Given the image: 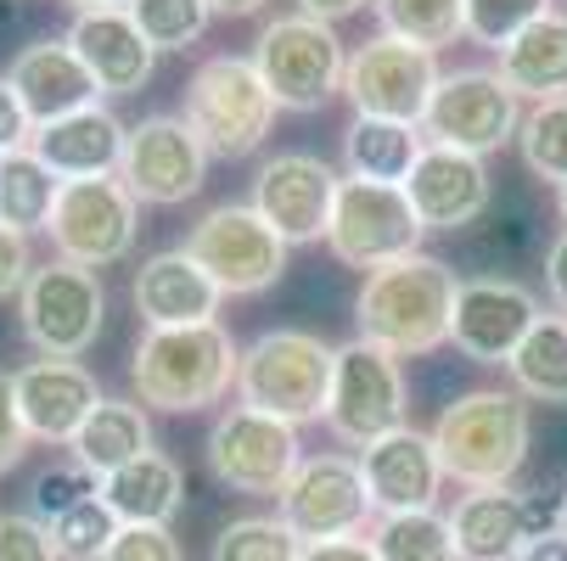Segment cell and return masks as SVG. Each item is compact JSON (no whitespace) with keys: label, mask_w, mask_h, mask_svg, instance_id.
Listing matches in <instances>:
<instances>
[{"label":"cell","mask_w":567,"mask_h":561,"mask_svg":"<svg viewBox=\"0 0 567 561\" xmlns=\"http://www.w3.org/2000/svg\"><path fill=\"white\" fill-rule=\"evenodd\" d=\"M455 292H461V281L444 259L411 253V259L365 276V287L354 298V326L365 343L388 349L393 360H422L450 343Z\"/></svg>","instance_id":"cell-1"},{"label":"cell","mask_w":567,"mask_h":561,"mask_svg":"<svg viewBox=\"0 0 567 561\" xmlns=\"http://www.w3.org/2000/svg\"><path fill=\"white\" fill-rule=\"evenodd\" d=\"M528 444H534V411L517 387H472L433 422L444 484L461 489H506L528 460Z\"/></svg>","instance_id":"cell-2"},{"label":"cell","mask_w":567,"mask_h":561,"mask_svg":"<svg viewBox=\"0 0 567 561\" xmlns=\"http://www.w3.org/2000/svg\"><path fill=\"white\" fill-rule=\"evenodd\" d=\"M241 349L236 337L208 320V326H175V332H146L130 354V387L141 405L192 416L208 411L236 387Z\"/></svg>","instance_id":"cell-3"},{"label":"cell","mask_w":567,"mask_h":561,"mask_svg":"<svg viewBox=\"0 0 567 561\" xmlns=\"http://www.w3.org/2000/svg\"><path fill=\"white\" fill-rule=\"evenodd\" d=\"M332 371H338V349L327 337L298 332V326H276V332H259L248 349H241L236 398L248 411H265V416L287 422V427L327 422Z\"/></svg>","instance_id":"cell-4"},{"label":"cell","mask_w":567,"mask_h":561,"mask_svg":"<svg viewBox=\"0 0 567 561\" xmlns=\"http://www.w3.org/2000/svg\"><path fill=\"white\" fill-rule=\"evenodd\" d=\"M276 113L281 107L265 91L254 56H208L186 79L181 118L197 129L208 157H248V152H259L265 135L276 129Z\"/></svg>","instance_id":"cell-5"},{"label":"cell","mask_w":567,"mask_h":561,"mask_svg":"<svg viewBox=\"0 0 567 561\" xmlns=\"http://www.w3.org/2000/svg\"><path fill=\"white\" fill-rule=\"evenodd\" d=\"M254 67L265 79V91L276 96L281 113H320L332 96H343V67L349 51L332 23H315L303 12L276 18L254 40Z\"/></svg>","instance_id":"cell-6"},{"label":"cell","mask_w":567,"mask_h":561,"mask_svg":"<svg viewBox=\"0 0 567 561\" xmlns=\"http://www.w3.org/2000/svg\"><path fill=\"white\" fill-rule=\"evenodd\" d=\"M102 320H107V287L85 264L45 259L18 292V326L40 360H79L85 349H96Z\"/></svg>","instance_id":"cell-7"},{"label":"cell","mask_w":567,"mask_h":561,"mask_svg":"<svg viewBox=\"0 0 567 561\" xmlns=\"http://www.w3.org/2000/svg\"><path fill=\"white\" fill-rule=\"evenodd\" d=\"M422 236L427 225L416 219L404 186H382V180H343L338 186V208H332V230H327V248L349 264V270H382L422 253Z\"/></svg>","instance_id":"cell-8"},{"label":"cell","mask_w":567,"mask_h":561,"mask_svg":"<svg viewBox=\"0 0 567 561\" xmlns=\"http://www.w3.org/2000/svg\"><path fill=\"white\" fill-rule=\"evenodd\" d=\"M327 427L354 449H365V444H377L399 427H411V387H404V371L388 349H377L365 337L338 349Z\"/></svg>","instance_id":"cell-9"},{"label":"cell","mask_w":567,"mask_h":561,"mask_svg":"<svg viewBox=\"0 0 567 561\" xmlns=\"http://www.w3.org/2000/svg\"><path fill=\"white\" fill-rule=\"evenodd\" d=\"M51 248L68 264L85 270H107L118 259H130L135 236H141V202L130 197V186L118 175L102 180H62V197L51 208Z\"/></svg>","instance_id":"cell-10"},{"label":"cell","mask_w":567,"mask_h":561,"mask_svg":"<svg viewBox=\"0 0 567 561\" xmlns=\"http://www.w3.org/2000/svg\"><path fill=\"white\" fill-rule=\"evenodd\" d=\"M186 253L214 276V287L225 298H259L287 270V242L254 214V202H219V208H208L192 225V236H186Z\"/></svg>","instance_id":"cell-11"},{"label":"cell","mask_w":567,"mask_h":561,"mask_svg":"<svg viewBox=\"0 0 567 561\" xmlns=\"http://www.w3.org/2000/svg\"><path fill=\"white\" fill-rule=\"evenodd\" d=\"M523 129V102L495 67H455L439 79V91L427 102L422 135L427 146H450L466 157H489Z\"/></svg>","instance_id":"cell-12"},{"label":"cell","mask_w":567,"mask_h":561,"mask_svg":"<svg viewBox=\"0 0 567 561\" xmlns=\"http://www.w3.org/2000/svg\"><path fill=\"white\" fill-rule=\"evenodd\" d=\"M439 79H444L439 51H422L411 40L377 34V40H360L349 51L343 96L354 102L360 118H393V124H416L422 129Z\"/></svg>","instance_id":"cell-13"},{"label":"cell","mask_w":567,"mask_h":561,"mask_svg":"<svg viewBox=\"0 0 567 561\" xmlns=\"http://www.w3.org/2000/svg\"><path fill=\"white\" fill-rule=\"evenodd\" d=\"M203 455H208L214 484H225L230 495H254V500L270 495L276 500L303 460V444H298V427H287L265 411H248V405H230L208 427Z\"/></svg>","instance_id":"cell-14"},{"label":"cell","mask_w":567,"mask_h":561,"mask_svg":"<svg viewBox=\"0 0 567 561\" xmlns=\"http://www.w3.org/2000/svg\"><path fill=\"white\" fill-rule=\"evenodd\" d=\"M276 517L303 539H360L377 522V506L365 495L360 460L349 455H303L298 471L287 477V489L276 495Z\"/></svg>","instance_id":"cell-15"},{"label":"cell","mask_w":567,"mask_h":561,"mask_svg":"<svg viewBox=\"0 0 567 561\" xmlns=\"http://www.w3.org/2000/svg\"><path fill=\"white\" fill-rule=\"evenodd\" d=\"M118 180L146 208H175V202L203 191V180H208V146L197 141V129L181 113H152V118L130 124V135H124Z\"/></svg>","instance_id":"cell-16"},{"label":"cell","mask_w":567,"mask_h":561,"mask_svg":"<svg viewBox=\"0 0 567 561\" xmlns=\"http://www.w3.org/2000/svg\"><path fill=\"white\" fill-rule=\"evenodd\" d=\"M338 186L343 175L315 152H276L270 164H259L254 175V214L281 236L287 248L303 242H327L332 230V208H338Z\"/></svg>","instance_id":"cell-17"},{"label":"cell","mask_w":567,"mask_h":561,"mask_svg":"<svg viewBox=\"0 0 567 561\" xmlns=\"http://www.w3.org/2000/svg\"><path fill=\"white\" fill-rule=\"evenodd\" d=\"M539 320V298L512 276H472L455 292L450 343L477 365H506Z\"/></svg>","instance_id":"cell-18"},{"label":"cell","mask_w":567,"mask_h":561,"mask_svg":"<svg viewBox=\"0 0 567 561\" xmlns=\"http://www.w3.org/2000/svg\"><path fill=\"white\" fill-rule=\"evenodd\" d=\"M556 528V511H545L539 495L506 489H466L450 511V533L461 561H517L534 533Z\"/></svg>","instance_id":"cell-19"},{"label":"cell","mask_w":567,"mask_h":561,"mask_svg":"<svg viewBox=\"0 0 567 561\" xmlns=\"http://www.w3.org/2000/svg\"><path fill=\"white\" fill-rule=\"evenodd\" d=\"M12 393H18V416L29 427L34 444H73L79 427H85L102 405L96 376L79 360H34L23 371H12Z\"/></svg>","instance_id":"cell-20"},{"label":"cell","mask_w":567,"mask_h":561,"mask_svg":"<svg viewBox=\"0 0 567 561\" xmlns=\"http://www.w3.org/2000/svg\"><path fill=\"white\" fill-rule=\"evenodd\" d=\"M360 477L377 517H404V511H433L444 489V466L433 449V433L422 427H399L377 444L360 449Z\"/></svg>","instance_id":"cell-21"},{"label":"cell","mask_w":567,"mask_h":561,"mask_svg":"<svg viewBox=\"0 0 567 561\" xmlns=\"http://www.w3.org/2000/svg\"><path fill=\"white\" fill-rule=\"evenodd\" d=\"M135 314L146 320V332H175V326H208L219 314L225 292L214 287V276L186 253V248H164L141 259L135 270Z\"/></svg>","instance_id":"cell-22"},{"label":"cell","mask_w":567,"mask_h":561,"mask_svg":"<svg viewBox=\"0 0 567 561\" xmlns=\"http://www.w3.org/2000/svg\"><path fill=\"white\" fill-rule=\"evenodd\" d=\"M68 45L79 51V62H85V73L96 79L102 96H141L146 79H152V67H157V51H152V40L135 29L130 7H113V12H73Z\"/></svg>","instance_id":"cell-23"},{"label":"cell","mask_w":567,"mask_h":561,"mask_svg":"<svg viewBox=\"0 0 567 561\" xmlns=\"http://www.w3.org/2000/svg\"><path fill=\"white\" fill-rule=\"evenodd\" d=\"M404 197H411V208L427 230H466L472 219H483V208L495 202V186H489L483 157L427 146L416 157L411 180H404Z\"/></svg>","instance_id":"cell-24"},{"label":"cell","mask_w":567,"mask_h":561,"mask_svg":"<svg viewBox=\"0 0 567 561\" xmlns=\"http://www.w3.org/2000/svg\"><path fill=\"white\" fill-rule=\"evenodd\" d=\"M124 135H130V124H118V113L96 102V107H79L68 118L34 124L29 152L56 180H102V175H118Z\"/></svg>","instance_id":"cell-25"},{"label":"cell","mask_w":567,"mask_h":561,"mask_svg":"<svg viewBox=\"0 0 567 561\" xmlns=\"http://www.w3.org/2000/svg\"><path fill=\"white\" fill-rule=\"evenodd\" d=\"M7 85L18 91V102H23V113L34 118V124H51V118H68V113H79V107H96V79L85 73V62H79V51L68 45V34L62 40H34V45H23L18 56H12V67H7Z\"/></svg>","instance_id":"cell-26"},{"label":"cell","mask_w":567,"mask_h":561,"mask_svg":"<svg viewBox=\"0 0 567 561\" xmlns=\"http://www.w3.org/2000/svg\"><path fill=\"white\" fill-rule=\"evenodd\" d=\"M102 500L124 528H169L186 506V471L164 449H146L141 460L102 477Z\"/></svg>","instance_id":"cell-27"},{"label":"cell","mask_w":567,"mask_h":561,"mask_svg":"<svg viewBox=\"0 0 567 561\" xmlns=\"http://www.w3.org/2000/svg\"><path fill=\"white\" fill-rule=\"evenodd\" d=\"M501 56V79L512 85V96L523 102H561L567 96V18L545 12L539 23H528L512 45L495 51Z\"/></svg>","instance_id":"cell-28"},{"label":"cell","mask_w":567,"mask_h":561,"mask_svg":"<svg viewBox=\"0 0 567 561\" xmlns=\"http://www.w3.org/2000/svg\"><path fill=\"white\" fill-rule=\"evenodd\" d=\"M427 152V135L416 124H393V118H349L343 129V164L354 180H382L404 186L416 169V157Z\"/></svg>","instance_id":"cell-29"},{"label":"cell","mask_w":567,"mask_h":561,"mask_svg":"<svg viewBox=\"0 0 567 561\" xmlns=\"http://www.w3.org/2000/svg\"><path fill=\"white\" fill-rule=\"evenodd\" d=\"M152 449V422L141 398H102L96 416L79 427V438L68 444V455L79 466H91L96 477H113L118 466L141 460Z\"/></svg>","instance_id":"cell-30"},{"label":"cell","mask_w":567,"mask_h":561,"mask_svg":"<svg viewBox=\"0 0 567 561\" xmlns=\"http://www.w3.org/2000/svg\"><path fill=\"white\" fill-rule=\"evenodd\" d=\"M506 371L512 387L534 405H567V314H539Z\"/></svg>","instance_id":"cell-31"},{"label":"cell","mask_w":567,"mask_h":561,"mask_svg":"<svg viewBox=\"0 0 567 561\" xmlns=\"http://www.w3.org/2000/svg\"><path fill=\"white\" fill-rule=\"evenodd\" d=\"M56 197H62V180L40 164L29 146L12 152V157H0V225L7 230H18V236L45 230Z\"/></svg>","instance_id":"cell-32"},{"label":"cell","mask_w":567,"mask_h":561,"mask_svg":"<svg viewBox=\"0 0 567 561\" xmlns=\"http://www.w3.org/2000/svg\"><path fill=\"white\" fill-rule=\"evenodd\" d=\"M365 544L377 561H461L450 517L439 511H404V517H377L365 528Z\"/></svg>","instance_id":"cell-33"},{"label":"cell","mask_w":567,"mask_h":561,"mask_svg":"<svg viewBox=\"0 0 567 561\" xmlns=\"http://www.w3.org/2000/svg\"><path fill=\"white\" fill-rule=\"evenodd\" d=\"M382 34L411 40L422 51H444L466 40V0H377Z\"/></svg>","instance_id":"cell-34"},{"label":"cell","mask_w":567,"mask_h":561,"mask_svg":"<svg viewBox=\"0 0 567 561\" xmlns=\"http://www.w3.org/2000/svg\"><path fill=\"white\" fill-rule=\"evenodd\" d=\"M517 146H523L528 175L561 191V186H567V96H561V102H534V107L523 113Z\"/></svg>","instance_id":"cell-35"},{"label":"cell","mask_w":567,"mask_h":561,"mask_svg":"<svg viewBox=\"0 0 567 561\" xmlns=\"http://www.w3.org/2000/svg\"><path fill=\"white\" fill-rule=\"evenodd\" d=\"M303 539L281 517H236L219 528L208 561H298Z\"/></svg>","instance_id":"cell-36"},{"label":"cell","mask_w":567,"mask_h":561,"mask_svg":"<svg viewBox=\"0 0 567 561\" xmlns=\"http://www.w3.org/2000/svg\"><path fill=\"white\" fill-rule=\"evenodd\" d=\"M130 18L152 40V51H186L203 40L214 7L208 0H130Z\"/></svg>","instance_id":"cell-37"},{"label":"cell","mask_w":567,"mask_h":561,"mask_svg":"<svg viewBox=\"0 0 567 561\" xmlns=\"http://www.w3.org/2000/svg\"><path fill=\"white\" fill-rule=\"evenodd\" d=\"M45 528H51V544H56L62 561H102L107 544H113V533H118L124 522H118V517L107 511V500L96 495V500H85V506L62 511V517L45 522Z\"/></svg>","instance_id":"cell-38"},{"label":"cell","mask_w":567,"mask_h":561,"mask_svg":"<svg viewBox=\"0 0 567 561\" xmlns=\"http://www.w3.org/2000/svg\"><path fill=\"white\" fill-rule=\"evenodd\" d=\"M96 495H102V477L68 455V460H51V466L34 477V489H29V517L56 522L62 511L85 506V500H96Z\"/></svg>","instance_id":"cell-39"},{"label":"cell","mask_w":567,"mask_h":561,"mask_svg":"<svg viewBox=\"0 0 567 561\" xmlns=\"http://www.w3.org/2000/svg\"><path fill=\"white\" fill-rule=\"evenodd\" d=\"M545 12H550V0H466V40L501 51Z\"/></svg>","instance_id":"cell-40"},{"label":"cell","mask_w":567,"mask_h":561,"mask_svg":"<svg viewBox=\"0 0 567 561\" xmlns=\"http://www.w3.org/2000/svg\"><path fill=\"white\" fill-rule=\"evenodd\" d=\"M0 561H62L51 528L29 511H0Z\"/></svg>","instance_id":"cell-41"},{"label":"cell","mask_w":567,"mask_h":561,"mask_svg":"<svg viewBox=\"0 0 567 561\" xmlns=\"http://www.w3.org/2000/svg\"><path fill=\"white\" fill-rule=\"evenodd\" d=\"M102 561H186L175 528H118Z\"/></svg>","instance_id":"cell-42"},{"label":"cell","mask_w":567,"mask_h":561,"mask_svg":"<svg viewBox=\"0 0 567 561\" xmlns=\"http://www.w3.org/2000/svg\"><path fill=\"white\" fill-rule=\"evenodd\" d=\"M29 427L18 416V393H12V371H0V477H7L23 455H29Z\"/></svg>","instance_id":"cell-43"},{"label":"cell","mask_w":567,"mask_h":561,"mask_svg":"<svg viewBox=\"0 0 567 561\" xmlns=\"http://www.w3.org/2000/svg\"><path fill=\"white\" fill-rule=\"evenodd\" d=\"M29 276H34L29 236H18V230H7V225H0V303H7V298H18V292L29 287Z\"/></svg>","instance_id":"cell-44"},{"label":"cell","mask_w":567,"mask_h":561,"mask_svg":"<svg viewBox=\"0 0 567 561\" xmlns=\"http://www.w3.org/2000/svg\"><path fill=\"white\" fill-rule=\"evenodd\" d=\"M29 135H34V118L23 113L18 91L7 85V73H0V157L23 152V146H29Z\"/></svg>","instance_id":"cell-45"},{"label":"cell","mask_w":567,"mask_h":561,"mask_svg":"<svg viewBox=\"0 0 567 561\" xmlns=\"http://www.w3.org/2000/svg\"><path fill=\"white\" fill-rule=\"evenodd\" d=\"M298 561H377L365 539H320V544H303Z\"/></svg>","instance_id":"cell-46"},{"label":"cell","mask_w":567,"mask_h":561,"mask_svg":"<svg viewBox=\"0 0 567 561\" xmlns=\"http://www.w3.org/2000/svg\"><path fill=\"white\" fill-rule=\"evenodd\" d=\"M545 292H550V303L567 314V230L550 242V253H545Z\"/></svg>","instance_id":"cell-47"},{"label":"cell","mask_w":567,"mask_h":561,"mask_svg":"<svg viewBox=\"0 0 567 561\" xmlns=\"http://www.w3.org/2000/svg\"><path fill=\"white\" fill-rule=\"evenodd\" d=\"M365 7H377V0H298V12L315 18V23H343V18H354Z\"/></svg>","instance_id":"cell-48"},{"label":"cell","mask_w":567,"mask_h":561,"mask_svg":"<svg viewBox=\"0 0 567 561\" xmlns=\"http://www.w3.org/2000/svg\"><path fill=\"white\" fill-rule=\"evenodd\" d=\"M517 561H567V533H561V528L534 533V539L523 544V555H517Z\"/></svg>","instance_id":"cell-49"},{"label":"cell","mask_w":567,"mask_h":561,"mask_svg":"<svg viewBox=\"0 0 567 561\" xmlns=\"http://www.w3.org/2000/svg\"><path fill=\"white\" fill-rule=\"evenodd\" d=\"M208 7H214L219 18H254V12L270 7V0H208Z\"/></svg>","instance_id":"cell-50"},{"label":"cell","mask_w":567,"mask_h":561,"mask_svg":"<svg viewBox=\"0 0 567 561\" xmlns=\"http://www.w3.org/2000/svg\"><path fill=\"white\" fill-rule=\"evenodd\" d=\"M73 12H113V7H130V0H62Z\"/></svg>","instance_id":"cell-51"},{"label":"cell","mask_w":567,"mask_h":561,"mask_svg":"<svg viewBox=\"0 0 567 561\" xmlns=\"http://www.w3.org/2000/svg\"><path fill=\"white\" fill-rule=\"evenodd\" d=\"M556 528L567 533V489H561V500H556Z\"/></svg>","instance_id":"cell-52"},{"label":"cell","mask_w":567,"mask_h":561,"mask_svg":"<svg viewBox=\"0 0 567 561\" xmlns=\"http://www.w3.org/2000/svg\"><path fill=\"white\" fill-rule=\"evenodd\" d=\"M556 214H561V219H567V186H561V191H556Z\"/></svg>","instance_id":"cell-53"}]
</instances>
